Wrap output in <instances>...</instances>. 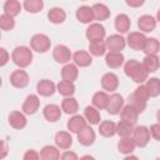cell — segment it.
<instances>
[{
	"label": "cell",
	"instance_id": "cell-1",
	"mask_svg": "<svg viewBox=\"0 0 160 160\" xmlns=\"http://www.w3.org/2000/svg\"><path fill=\"white\" fill-rule=\"evenodd\" d=\"M124 71H125L126 76L131 78L132 81H135L138 84H142L145 80H148V74L149 72L145 70L142 64H140L139 61H136L134 59H130L125 62Z\"/></svg>",
	"mask_w": 160,
	"mask_h": 160
},
{
	"label": "cell",
	"instance_id": "cell-2",
	"mask_svg": "<svg viewBox=\"0 0 160 160\" xmlns=\"http://www.w3.org/2000/svg\"><path fill=\"white\" fill-rule=\"evenodd\" d=\"M14 64L19 68H26L32 61V52L28 46H16L11 52Z\"/></svg>",
	"mask_w": 160,
	"mask_h": 160
},
{
	"label": "cell",
	"instance_id": "cell-3",
	"mask_svg": "<svg viewBox=\"0 0 160 160\" xmlns=\"http://www.w3.org/2000/svg\"><path fill=\"white\" fill-rule=\"evenodd\" d=\"M30 46L34 51L44 54L48 50H50L51 41H50L49 36H46L45 34H35L30 40Z\"/></svg>",
	"mask_w": 160,
	"mask_h": 160
},
{
	"label": "cell",
	"instance_id": "cell-4",
	"mask_svg": "<svg viewBox=\"0 0 160 160\" xmlns=\"http://www.w3.org/2000/svg\"><path fill=\"white\" fill-rule=\"evenodd\" d=\"M132 135H134L132 139H134L136 146H139V148H145L148 145V142L150 141V130L144 125L136 126L134 129Z\"/></svg>",
	"mask_w": 160,
	"mask_h": 160
},
{
	"label": "cell",
	"instance_id": "cell-5",
	"mask_svg": "<svg viewBox=\"0 0 160 160\" xmlns=\"http://www.w3.org/2000/svg\"><path fill=\"white\" fill-rule=\"evenodd\" d=\"M106 35V30L105 28L99 24V22H94V24H90L89 28L86 29V38L89 39L90 42H94V41H101Z\"/></svg>",
	"mask_w": 160,
	"mask_h": 160
},
{
	"label": "cell",
	"instance_id": "cell-6",
	"mask_svg": "<svg viewBox=\"0 0 160 160\" xmlns=\"http://www.w3.org/2000/svg\"><path fill=\"white\" fill-rule=\"evenodd\" d=\"M10 82L14 88L24 89L29 85V75L25 70H15L10 75Z\"/></svg>",
	"mask_w": 160,
	"mask_h": 160
},
{
	"label": "cell",
	"instance_id": "cell-7",
	"mask_svg": "<svg viewBox=\"0 0 160 160\" xmlns=\"http://www.w3.org/2000/svg\"><path fill=\"white\" fill-rule=\"evenodd\" d=\"M148 38L139 31H132L128 35V45L132 49V50H142L145 46Z\"/></svg>",
	"mask_w": 160,
	"mask_h": 160
},
{
	"label": "cell",
	"instance_id": "cell-8",
	"mask_svg": "<svg viewBox=\"0 0 160 160\" xmlns=\"http://www.w3.org/2000/svg\"><path fill=\"white\" fill-rule=\"evenodd\" d=\"M105 42H106V48L112 52H120L121 50H124L126 45V40L121 35H118V34L110 35Z\"/></svg>",
	"mask_w": 160,
	"mask_h": 160
},
{
	"label": "cell",
	"instance_id": "cell-9",
	"mask_svg": "<svg viewBox=\"0 0 160 160\" xmlns=\"http://www.w3.org/2000/svg\"><path fill=\"white\" fill-rule=\"evenodd\" d=\"M39 106H40L39 98L36 95H34V94H30V95L26 96V99H25V101H24V104L21 106V110L26 115H32L39 110Z\"/></svg>",
	"mask_w": 160,
	"mask_h": 160
},
{
	"label": "cell",
	"instance_id": "cell-10",
	"mask_svg": "<svg viewBox=\"0 0 160 160\" xmlns=\"http://www.w3.org/2000/svg\"><path fill=\"white\" fill-rule=\"evenodd\" d=\"M52 58L59 64H66L71 59V51L65 45H56L52 50Z\"/></svg>",
	"mask_w": 160,
	"mask_h": 160
},
{
	"label": "cell",
	"instance_id": "cell-11",
	"mask_svg": "<svg viewBox=\"0 0 160 160\" xmlns=\"http://www.w3.org/2000/svg\"><path fill=\"white\" fill-rule=\"evenodd\" d=\"M122 106H124V99L120 94H112L109 99V104H108V112L111 114V115H116L119 114L121 110H122Z\"/></svg>",
	"mask_w": 160,
	"mask_h": 160
},
{
	"label": "cell",
	"instance_id": "cell-12",
	"mask_svg": "<svg viewBox=\"0 0 160 160\" xmlns=\"http://www.w3.org/2000/svg\"><path fill=\"white\" fill-rule=\"evenodd\" d=\"M101 86L106 91H115L119 86V78L114 72H106L101 78Z\"/></svg>",
	"mask_w": 160,
	"mask_h": 160
},
{
	"label": "cell",
	"instance_id": "cell-13",
	"mask_svg": "<svg viewBox=\"0 0 160 160\" xmlns=\"http://www.w3.org/2000/svg\"><path fill=\"white\" fill-rule=\"evenodd\" d=\"M56 90V85L51 81V80H48V79H42L40 80L38 84H36V91L38 94H40L41 96H51Z\"/></svg>",
	"mask_w": 160,
	"mask_h": 160
},
{
	"label": "cell",
	"instance_id": "cell-14",
	"mask_svg": "<svg viewBox=\"0 0 160 160\" xmlns=\"http://www.w3.org/2000/svg\"><path fill=\"white\" fill-rule=\"evenodd\" d=\"M9 124L11 128L16 129V130H20V129H24L28 124L26 121V118L24 115V112H20V111H11L9 114Z\"/></svg>",
	"mask_w": 160,
	"mask_h": 160
},
{
	"label": "cell",
	"instance_id": "cell-15",
	"mask_svg": "<svg viewBox=\"0 0 160 160\" xmlns=\"http://www.w3.org/2000/svg\"><path fill=\"white\" fill-rule=\"evenodd\" d=\"M96 139V135H95V131L92 130V128L90 126H86L85 129H82L79 134H78V140L81 145L84 146H90L94 144Z\"/></svg>",
	"mask_w": 160,
	"mask_h": 160
},
{
	"label": "cell",
	"instance_id": "cell-16",
	"mask_svg": "<svg viewBox=\"0 0 160 160\" xmlns=\"http://www.w3.org/2000/svg\"><path fill=\"white\" fill-rule=\"evenodd\" d=\"M66 126H68V129H69L71 132L79 134L82 129L86 128V120H85V118L81 116V115H74L72 118H70V120L68 121Z\"/></svg>",
	"mask_w": 160,
	"mask_h": 160
},
{
	"label": "cell",
	"instance_id": "cell-17",
	"mask_svg": "<svg viewBox=\"0 0 160 160\" xmlns=\"http://www.w3.org/2000/svg\"><path fill=\"white\" fill-rule=\"evenodd\" d=\"M156 26V20L151 15H142L138 20V28L144 31V32H150L155 29Z\"/></svg>",
	"mask_w": 160,
	"mask_h": 160
},
{
	"label": "cell",
	"instance_id": "cell-18",
	"mask_svg": "<svg viewBox=\"0 0 160 160\" xmlns=\"http://www.w3.org/2000/svg\"><path fill=\"white\" fill-rule=\"evenodd\" d=\"M44 118L48 120V121H51V122H55L60 119L61 116V110H60V106H58L56 104H48L45 108H44Z\"/></svg>",
	"mask_w": 160,
	"mask_h": 160
},
{
	"label": "cell",
	"instance_id": "cell-19",
	"mask_svg": "<svg viewBox=\"0 0 160 160\" xmlns=\"http://www.w3.org/2000/svg\"><path fill=\"white\" fill-rule=\"evenodd\" d=\"M92 12H94V19L99 20V21H104L110 16V10L105 4L101 2H96L91 6Z\"/></svg>",
	"mask_w": 160,
	"mask_h": 160
},
{
	"label": "cell",
	"instance_id": "cell-20",
	"mask_svg": "<svg viewBox=\"0 0 160 160\" xmlns=\"http://www.w3.org/2000/svg\"><path fill=\"white\" fill-rule=\"evenodd\" d=\"M72 59H74L75 65L76 66H80V68H86V66L91 65V62H92L91 55L89 52H86V51H82V50L76 51L72 55Z\"/></svg>",
	"mask_w": 160,
	"mask_h": 160
},
{
	"label": "cell",
	"instance_id": "cell-21",
	"mask_svg": "<svg viewBox=\"0 0 160 160\" xmlns=\"http://www.w3.org/2000/svg\"><path fill=\"white\" fill-rule=\"evenodd\" d=\"M55 144H56L58 148L66 150L72 145V138L66 131H59L55 135Z\"/></svg>",
	"mask_w": 160,
	"mask_h": 160
},
{
	"label": "cell",
	"instance_id": "cell-22",
	"mask_svg": "<svg viewBox=\"0 0 160 160\" xmlns=\"http://www.w3.org/2000/svg\"><path fill=\"white\" fill-rule=\"evenodd\" d=\"M40 160H60V151L56 146L46 145L40 150Z\"/></svg>",
	"mask_w": 160,
	"mask_h": 160
},
{
	"label": "cell",
	"instance_id": "cell-23",
	"mask_svg": "<svg viewBox=\"0 0 160 160\" xmlns=\"http://www.w3.org/2000/svg\"><path fill=\"white\" fill-rule=\"evenodd\" d=\"M105 62L111 69H118L124 64V55L121 52H112L110 51L105 56Z\"/></svg>",
	"mask_w": 160,
	"mask_h": 160
},
{
	"label": "cell",
	"instance_id": "cell-24",
	"mask_svg": "<svg viewBox=\"0 0 160 160\" xmlns=\"http://www.w3.org/2000/svg\"><path fill=\"white\" fill-rule=\"evenodd\" d=\"M78 75H79V70H78L76 65H74V64H66L61 70L62 80L69 81V82H74L78 79Z\"/></svg>",
	"mask_w": 160,
	"mask_h": 160
},
{
	"label": "cell",
	"instance_id": "cell-25",
	"mask_svg": "<svg viewBox=\"0 0 160 160\" xmlns=\"http://www.w3.org/2000/svg\"><path fill=\"white\" fill-rule=\"evenodd\" d=\"M76 18L82 24H89L90 21L94 20V12H92V9L90 6H80L78 10H76Z\"/></svg>",
	"mask_w": 160,
	"mask_h": 160
},
{
	"label": "cell",
	"instance_id": "cell-26",
	"mask_svg": "<svg viewBox=\"0 0 160 160\" xmlns=\"http://www.w3.org/2000/svg\"><path fill=\"white\" fill-rule=\"evenodd\" d=\"M109 99L110 96L105 92V91H96L92 95V106H95L96 109H106L108 104H109Z\"/></svg>",
	"mask_w": 160,
	"mask_h": 160
},
{
	"label": "cell",
	"instance_id": "cell-27",
	"mask_svg": "<svg viewBox=\"0 0 160 160\" xmlns=\"http://www.w3.org/2000/svg\"><path fill=\"white\" fill-rule=\"evenodd\" d=\"M138 116H139V112L135 109H132L130 105L124 106L121 110V120L131 125H135L138 122Z\"/></svg>",
	"mask_w": 160,
	"mask_h": 160
},
{
	"label": "cell",
	"instance_id": "cell-28",
	"mask_svg": "<svg viewBox=\"0 0 160 160\" xmlns=\"http://www.w3.org/2000/svg\"><path fill=\"white\" fill-rule=\"evenodd\" d=\"M48 19L52 24H62L66 19V12L61 8H52L48 12Z\"/></svg>",
	"mask_w": 160,
	"mask_h": 160
},
{
	"label": "cell",
	"instance_id": "cell-29",
	"mask_svg": "<svg viewBox=\"0 0 160 160\" xmlns=\"http://www.w3.org/2000/svg\"><path fill=\"white\" fill-rule=\"evenodd\" d=\"M130 25H131V21L126 14H119L115 18V29L119 32H121V34L128 32L130 29Z\"/></svg>",
	"mask_w": 160,
	"mask_h": 160
},
{
	"label": "cell",
	"instance_id": "cell-30",
	"mask_svg": "<svg viewBox=\"0 0 160 160\" xmlns=\"http://www.w3.org/2000/svg\"><path fill=\"white\" fill-rule=\"evenodd\" d=\"M99 132L104 138H111L116 134V124L110 120H105L99 125Z\"/></svg>",
	"mask_w": 160,
	"mask_h": 160
},
{
	"label": "cell",
	"instance_id": "cell-31",
	"mask_svg": "<svg viewBox=\"0 0 160 160\" xmlns=\"http://www.w3.org/2000/svg\"><path fill=\"white\" fill-rule=\"evenodd\" d=\"M142 66L148 72H155L160 66V59L156 55H146L144 58Z\"/></svg>",
	"mask_w": 160,
	"mask_h": 160
},
{
	"label": "cell",
	"instance_id": "cell-32",
	"mask_svg": "<svg viewBox=\"0 0 160 160\" xmlns=\"http://www.w3.org/2000/svg\"><path fill=\"white\" fill-rule=\"evenodd\" d=\"M61 110L65 112V114H69V115H72V114H76L78 110H79V104L76 101V99L74 98H65L61 102Z\"/></svg>",
	"mask_w": 160,
	"mask_h": 160
},
{
	"label": "cell",
	"instance_id": "cell-33",
	"mask_svg": "<svg viewBox=\"0 0 160 160\" xmlns=\"http://www.w3.org/2000/svg\"><path fill=\"white\" fill-rule=\"evenodd\" d=\"M136 148V144L132 138H121L120 141L118 142V149L121 154H130L134 151V149Z\"/></svg>",
	"mask_w": 160,
	"mask_h": 160
},
{
	"label": "cell",
	"instance_id": "cell-34",
	"mask_svg": "<svg viewBox=\"0 0 160 160\" xmlns=\"http://www.w3.org/2000/svg\"><path fill=\"white\" fill-rule=\"evenodd\" d=\"M84 118L91 125H98L100 122V112L95 106H86L84 110Z\"/></svg>",
	"mask_w": 160,
	"mask_h": 160
},
{
	"label": "cell",
	"instance_id": "cell-35",
	"mask_svg": "<svg viewBox=\"0 0 160 160\" xmlns=\"http://www.w3.org/2000/svg\"><path fill=\"white\" fill-rule=\"evenodd\" d=\"M21 11V4L16 0H8L4 4V14H8L10 16H16Z\"/></svg>",
	"mask_w": 160,
	"mask_h": 160
},
{
	"label": "cell",
	"instance_id": "cell-36",
	"mask_svg": "<svg viewBox=\"0 0 160 160\" xmlns=\"http://www.w3.org/2000/svg\"><path fill=\"white\" fill-rule=\"evenodd\" d=\"M58 91L60 95L62 96H66V98H70L74 92H75V85L74 82H69V81H65V80H61L58 85Z\"/></svg>",
	"mask_w": 160,
	"mask_h": 160
},
{
	"label": "cell",
	"instance_id": "cell-37",
	"mask_svg": "<svg viewBox=\"0 0 160 160\" xmlns=\"http://www.w3.org/2000/svg\"><path fill=\"white\" fill-rule=\"evenodd\" d=\"M142 51L146 55H156L160 51V42H159V40H156L155 38L148 39L146 42H145V46H144Z\"/></svg>",
	"mask_w": 160,
	"mask_h": 160
},
{
	"label": "cell",
	"instance_id": "cell-38",
	"mask_svg": "<svg viewBox=\"0 0 160 160\" xmlns=\"http://www.w3.org/2000/svg\"><path fill=\"white\" fill-rule=\"evenodd\" d=\"M134 125L126 122V121H120L116 124V134L121 138H129L134 132Z\"/></svg>",
	"mask_w": 160,
	"mask_h": 160
},
{
	"label": "cell",
	"instance_id": "cell-39",
	"mask_svg": "<svg viewBox=\"0 0 160 160\" xmlns=\"http://www.w3.org/2000/svg\"><path fill=\"white\" fill-rule=\"evenodd\" d=\"M22 6L28 12L36 14V12L41 11V9L44 6V2H42V0H25Z\"/></svg>",
	"mask_w": 160,
	"mask_h": 160
},
{
	"label": "cell",
	"instance_id": "cell-40",
	"mask_svg": "<svg viewBox=\"0 0 160 160\" xmlns=\"http://www.w3.org/2000/svg\"><path fill=\"white\" fill-rule=\"evenodd\" d=\"M148 91H149V95L150 98H155L160 94V80L158 78H151L146 81L145 84Z\"/></svg>",
	"mask_w": 160,
	"mask_h": 160
},
{
	"label": "cell",
	"instance_id": "cell-41",
	"mask_svg": "<svg viewBox=\"0 0 160 160\" xmlns=\"http://www.w3.org/2000/svg\"><path fill=\"white\" fill-rule=\"evenodd\" d=\"M89 50H90V54L91 55H94V56H101L106 51V42H104L102 40L101 41L90 42L89 44Z\"/></svg>",
	"mask_w": 160,
	"mask_h": 160
},
{
	"label": "cell",
	"instance_id": "cell-42",
	"mask_svg": "<svg viewBox=\"0 0 160 160\" xmlns=\"http://www.w3.org/2000/svg\"><path fill=\"white\" fill-rule=\"evenodd\" d=\"M128 101H129V104H128V105H130L132 109H135L139 114H140V112H142V111L146 109V102H145V101H142V100H140L138 96H135V94L129 95Z\"/></svg>",
	"mask_w": 160,
	"mask_h": 160
},
{
	"label": "cell",
	"instance_id": "cell-43",
	"mask_svg": "<svg viewBox=\"0 0 160 160\" xmlns=\"http://www.w3.org/2000/svg\"><path fill=\"white\" fill-rule=\"evenodd\" d=\"M14 26H15V20H14L12 16H10L8 14H2L0 16V28H1V30L8 31V30L14 29Z\"/></svg>",
	"mask_w": 160,
	"mask_h": 160
},
{
	"label": "cell",
	"instance_id": "cell-44",
	"mask_svg": "<svg viewBox=\"0 0 160 160\" xmlns=\"http://www.w3.org/2000/svg\"><path fill=\"white\" fill-rule=\"evenodd\" d=\"M135 96H138L140 100H142V101H148V99L150 98V95H149V91H148V89H146V86L145 85H140V86H138L136 89H135Z\"/></svg>",
	"mask_w": 160,
	"mask_h": 160
},
{
	"label": "cell",
	"instance_id": "cell-45",
	"mask_svg": "<svg viewBox=\"0 0 160 160\" xmlns=\"http://www.w3.org/2000/svg\"><path fill=\"white\" fill-rule=\"evenodd\" d=\"M149 130H150V135L155 140L160 141V124H152Z\"/></svg>",
	"mask_w": 160,
	"mask_h": 160
},
{
	"label": "cell",
	"instance_id": "cell-46",
	"mask_svg": "<svg viewBox=\"0 0 160 160\" xmlns=\"http://www.w3.org/2000/svg\"><path fill=\"white\" fill-rule=\"evenodd\" d=\"M22 160H40V154H38V151L30 149L24 154Z\"/></svg>",
	"mask_w": 160,
	"mask_h": 160
},
{
	"label": "cell",
	"instance_id": "cell-47",
	"mask_svg": "<svg viewBox=\"0 0 160 160\" xmlns=\"http://www.w3.org/2000/svg\"><path fill=\"white\" fill-rule=\"evenodd\" d=\"M0 56H1L0 58V66H5L6 62L9 61V54L4 48L0 49Z\"/></svg>",
	"mask_w": 160,
	"mask_h": 160
},
{
	"label": "cell",
	"instance_id": "cell-48",
	"mask_svg": "<svg viewBox=\"0 0 160 160\" xmlns=\"http://www.w3.org/2000/svg\"><path fill=\"white\" fill-rule=\"evenodd\" d=\"M60 160H79V158H78V155L74 151H65L61 155Z\"/></svg>",
	"mask_w": 160,
	"mask_h": 160
},
{
	"label": "cell",
	"instance_id": "cell-49",
	"mask_svg": "<svg viewBox=\"0 0 160 160\" xmlns=\"http://www.w3.org/2000/svg\"><path fill=\"white\" fill-rule=\"evenodd\" d=\"M126 4L129 6H132V8H138V6H141L144 4V0H126Z\"/></svg>",
	"mask_w": 160,
	"mask_h": 160
},
{
	"label": "cell",
	"instance_id": "cell-50",
	"mask_svg": "<svg viewBox=\"0 0 160 160\" xmlns=\"http://www.w3.org/2000/svg\"><path fill=\"white\" fill-rule=\"evenodd\" d=\"M6 154H8V144H6V141H5V140H2V151H1L0 158H1V159H4V158L6 156Z\"/></svg>",
	"mask_w": 160,
	"mask_h": 160
},
{
	"label": "cell",
	"instance_id": "cell-51",
	"mask_svg": "<svg viewBox=\"0 0 160 160\" xmlns=\"http://www.w3.org/2000/svg\"><path fill=\"white\" fill-rule=\"evenodd\" d=\"M79 160H95V158L91 156V155H84V156H81Z\"/></svg>",
	"mask_w": 160,
	"mask_h": 160
},
{
	"label": "cell",
	"instance_id": "cell-52",
	"mask_svg": "<svg viewBox=\"0 0 160 160\" xmlns=\"http://www.w3.org/2000/svg\"><path fill=\"white\" fill-rule=\"evenodd\" d=\"M124 160H139L138 156H134V155H130V156H126Z\"/></svg>",
	"mask_w": 160,
	"mask_h": 160
},
{
	"label": "cell",
	"instance_id": "cell-53",
	"mask_svg": "<svg viewBox=\"0 0 160 160\" xmlns=\"http://www.w3.org/2000/svg\"><path fill=\"white\" fill-rule=\"evenodd\" d=\"M156 20L160 22V9L158 10V12H156Z\"/></svg>",
	"mask_w": 160,
	"mask_h": 160
},
{
	"label": "cell",
	"instance_id": "cell-54",
	"mask_svg": "<svg viewBox=\"0 0 160 160\" xmlns=\"http://www.w3.org/2000/svg\"><path fill=\"white\" fill-rule=\"evenodd\" d=\"M156 118H158V120H159V124H160V110H158V112H156Z\"/></svg>",
	"mask_w": 160,
	"mask_h": 160
}]
</instances>
